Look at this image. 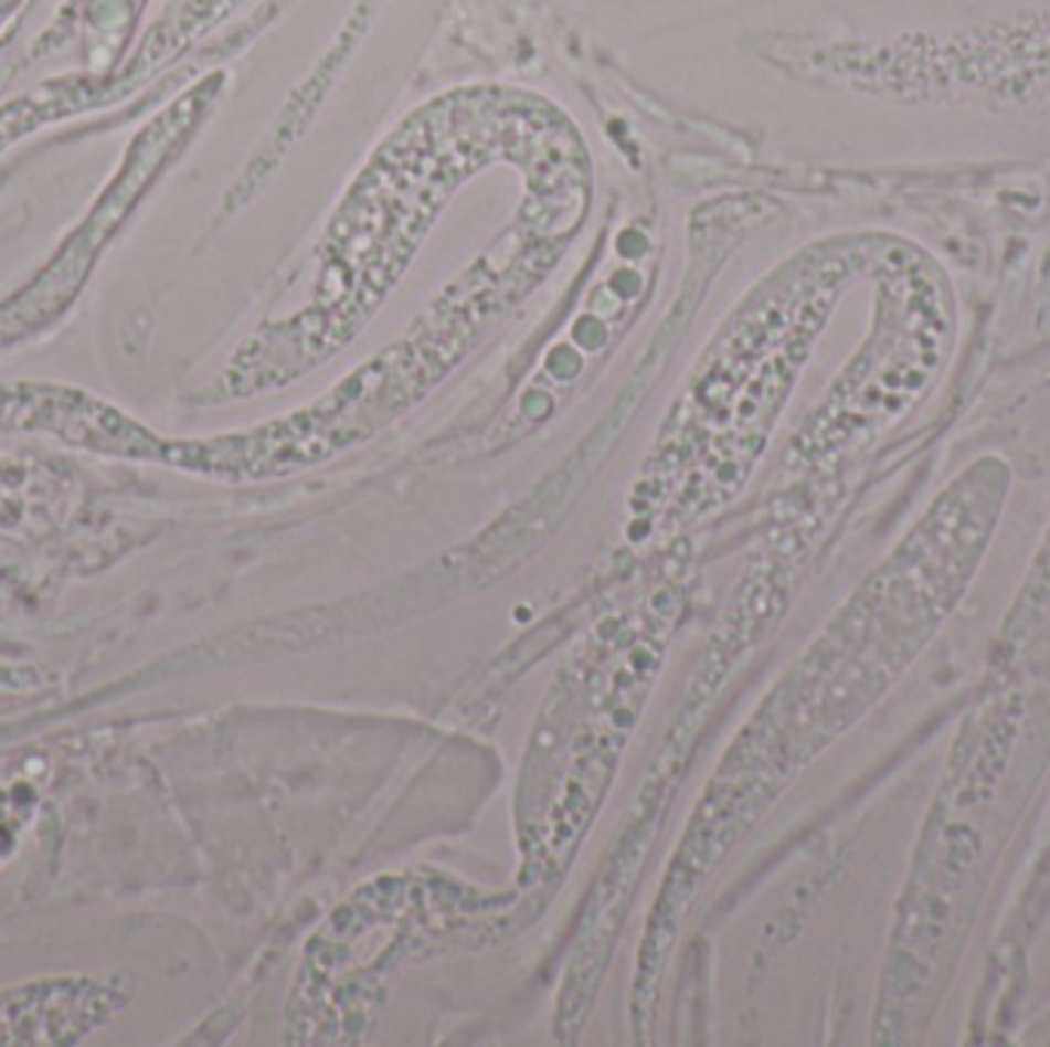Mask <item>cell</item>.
Returning a JSON list of instances; mask_svg holds the SVG:
<instances>
[{
	"instance_id": "obj_1",
	"label": "cell",
	"mask_w": 1050,
	"mask_h": 1047,
	"mask_svg": "<svg viewBox=\"0 0 1050 1047\" xmlns=\"http://www.w3.org/2000/svg\"><path fill=\"white\" fill-rule=\"evenodd\" d=\"M191 105H197L194 96L179 102V108L157 117L155 124L148 126V133H141L136 145L129 148L120 176L102 194L89 219L74 231V237L59 252L56 262L46 267L25 293H19L0 308V348H10L15 341L34 336L74 302V295L81 293V286L89 277L98 250L114 237V231L120 228L141 191L148 188L151 176L163 167V157L182 139L184 126L191 124V117L197 114Z\"/></svg>"
},
{
	"instance_id": "obj_2",
	"label": "cell",
	"mask_w": 1050,
	"mask_h": 1047,
	"mask_svg": "<svg viewBox=\"0 0 1050 1047\" xmlns=\"http://www.w3.org/2000/svg\"><path fill=\"white\" fill-rule=\"evenodd\" d=\"M127 974H65L0 990V1047H68L117 1019L132 1002Z\"/></svg>"
}]
</instances>
